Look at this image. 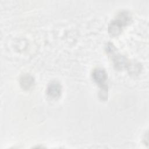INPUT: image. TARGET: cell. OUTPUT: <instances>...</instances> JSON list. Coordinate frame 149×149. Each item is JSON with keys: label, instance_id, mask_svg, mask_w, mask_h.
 I'll list each match as a JSON object with an SVG mask.
<instances>
[{"label": "cell", "instance_id": "5", "mask_svg": "<svg viewBox=\"0 0 149 149\" xmlns=\"http://www.w3.org/2000/svg\"><path fill=\"white\" fill-rule=\"evenodd\" d=\"M113 62L115 63V66L118 69H122L123 68H126V66H129L127 59L123 56L120 55L115 57Z\"/></svg>", "mask_w": 149, "mask_h": 149}, {"label": "cell", "instance_id": "2", "mask_svg": "<svg viewBox=\"0 0 149 149\" xmlns=\"http://www.w3.org/2000/svg\"><path fill=\"white\" fill-rule=\"evenodd\" d=\"M92 77L96 83L102 86L103 88H105L104 84L107 79V74L104 69L101 68L94 69L92 73Z\"/></svg>", "mask_w": 149, "mask_h": 149}, {"label": "cell", "instance_id": "4", "mask_svg": "<svg viewBox=\"0 0 149 149\" xmlns=\"http://www.w3.org/2000/svg\"><path fill=\"white\" fill-rule=\"evenodd\" d=\"M20 83L24 89H29L33 84L34 79L29 74H25L20 78Z\"/></svg>", "mask_w": 149, "mask_h": 149}, {"label": "cell", "instance_id": "3", "mask_svg": "<svg viewBox=\"0 0 149 149\" xmlns=\"http://www.w3.org/2000/svg\"><path fill=\"white\" fill-rule=\"evenodd\" d=\"M61 91L62 87L60 83L56 81H52L47 87V93L50 97L55 98L60 96Z\"/></svg>", "mask_w": 149, "mask_h": 149}, {"label": "cell", "instance_id": "1", "mask_svg": "<svg viewBox=\"0 0 149 149\" xmlns=\"http://www.w3.org/2000/svg\"><path fill=\"white\" fill-rule=\"evenodd\" d=\"M130 20V16L127 12H122L116 19L113 20L109 25L108 31L111 36H115L121 33L123 26H126Z\"/></svg>", "mask_w": 149, "mask_h": 149}]
</instances>
